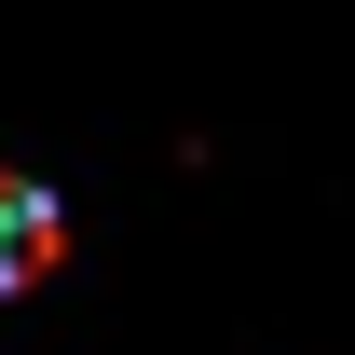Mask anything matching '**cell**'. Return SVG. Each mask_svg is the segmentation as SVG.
Segmentation results:
<instances>
[{
    "mask_svg": "<svg viewBox=\"0 0 355 355\" xmlns=\"http://www.w3.org/2000/svg\"><path fill=\"white\" fill-rule=\"evenodd\" d=\"M55 260H69V205H55L42 178H0V301H14V287H42Z\"/></svg>",
    "mask_w": 355,
    "mask_h": 355,
    "instance_id": "obj_1",
    "label": "cell"
}]
</instances>
